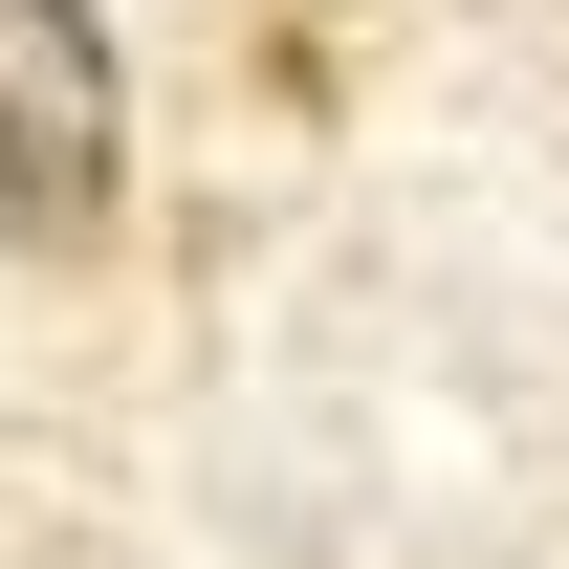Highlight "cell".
Listing matches in <instances>:
<instances>
[{
    "label": "cell",
    "instance_id": "cell-1",
    "mask_svg": "<svg viewBox=\"0 0 569 569\" xmlns=\"http://www.w3.org/2000/svg\"><path fill=\"white\" fill-rule=\"evenodd\" d=\"M132 198V88L88 0H0V241H110Z\"/></svg>",
    "mask_w": 569,
    "mask_h": 569
}]
</instances>
